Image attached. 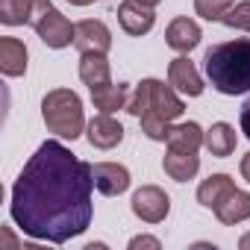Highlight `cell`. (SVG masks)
Here are the masks:
<instances>
[{"instance_id": "1", "label": "cell", "mask_w": 250, "mask_h": 250, "mask_svg": "<svg viewBox=\"0 0 250 250\" xmlns=\"http://www.w3.org/2000/svg\"><path fill=\"white\" fill-rule=\"evenodd\" d=\"M91 165L77 159L62 142L47 139L12 186L9 218L30 238L68 244L91 224Z\"/></svg>"}, {"instance_id": "2", "label": "cell", "mask_w": 250, "mask_h": 250, "mask_svg": "<svg viewBox=\"0 0 250 250\" xmlns=\"http://www.w3.org/2000/svg\"><path fill=\"white\" fill-rule=\"evenodd\" d=\"M206 80L215 91L235 97L250 91V39H229L212 44L203 56Z\"/></svg>"}, {"instance_id": "3", "label": "cell", "mask_w": 250, "mask_h": 250, "mask_svg": "<svg viewBox=\"0 0 250 250\" xmlns=\"http://www.w3.org/2000/svg\"><path fill=\"white\" fill-rule=\"evenodd\" d=\"M127 112L133 118H159V121L171 124V121H177L186 112V103H183V97L177 94V88L171 83L165 85L162 80L147 77V80H142L133 88Z\"/></svg>"}, {"instance_id": "4", "label": "cell", "mask_w": 250, "mask_h": 250, "mask_svg": "<svg viewBox=\"0 0 250 250\" xmlns=\"http://www.w3.org/2000/svg\"><path fill=\"white\" fill-rule=\"evenodd\" d=\"M42 118L47 124V130L59 139H80L88 127V121H85V112H83V100L77 91L71 88H53L44 94L42 100Z\"/></svg>"}, {"instance_id": "5", "label": "cell", "mask_w": 250, "mask_h": 250, "mask_svg": "<svg viewBox=\"0 0 250 250\" xmlns=\"http://www.w3.org/2000/svg\"><path fill=\"white\" fill-rule=\"evenodd\" d=\"M130 209L145 224H162L168 218V212H171V197L159 186H142V188L133 191Z\"/></svg>"}, {"instance_id": "6", "label": "cell", "mask_w": 250, "mask_h": 250, "mask_svg": "<svg viewBox=\"0 0 250 250\" xmlns=\"http://www.w3.org/2000/svg\"><path fill=\"white\" fill-rule=\"evenodd\" d=\"M36 36H39L47 47L62 50V47H71V44H74V24H71L56 6H50V9L42 15V21L36 24Z\"/></svg>"}, {"instance_id": "7", "label": "cell", "mask_w": 250, "mask_h": 250, "mask_svg": "<svg viewBox=\"0 0 250 250\" xmlns=\"http://www.w3.org/2000/svg\"><path fill=\"white\" fill-rule=\"evenodd\" d=\"M50 6V0H0V21L6 27H36Z\"/></svg>"}, {"instance_id": "8", "label": "cell", "mask_w": 250, "mask_h": 250, "mask_svg": "<svg viewBox=\"0 0 250 250\" xmlns=\"http://www.w3.org/2000/svg\"><path fill=\"white\" fill-rule=\"evenodd\" d=\"M74 47L80 53H109L112 50V33L103 21L85 18L74 24Z\"/></svg>"}, {"instance_id": "9", "label": "cell", "mask_w": 250, "mask_h": 250, "mask_svg": "<svg viewBox=\"0 0 250 250\" xmlns=\"http://www.w3.org/2000/svg\"><path fill=\"white\" fill-rule=\"evenodd\" d=\"M91 180H94V188L106 197H118L130 188V171L127 165H118V162H97L91 165Z\"/></svg>"}, {"instance_id": "10", "label": "cell", "mask_w": 250, "mask_h": 250, "mask_svg": "<svg viewBox=\"0 0 250 250\" xmlns=\"http://www.w3.org/2000/svg\"><path fill=\"white\" fill-rule=\"evenodd\" d=\"M118 24L127 36H147L156 24L153 6H145L139 0H124L118 6Z\"/></svg>"}, {"instance_id": "11", "label": "cell", "mask_w": 250, "mask_h": 250, "mask_svg": "<svg viewBox=\"0 0 250 250\" xmlns=\"http://www.w3.org/2000/svg\"><path fill=\"white\" fill-rule=\"evenodd\" d=\"M168 83L180 91V94H186V97H200L203 94V77H200V71L194 68V62L183 53V56H177V59H171V65H168Z\"/></svg>"}, {"instance_id": "12", "label": "cell", "mask_w": 250, "mask_h": 250, "mask_svg": "<svg viewBox=\"0 0 250 250\" xmlns=\"http://www.w3.org/2000/svg\"><path fill=\"white\" fill-rule=\"evenodd\" d=\"M85 136L91 142V147L97 150H112L124 142V127H121V121H115L112 115L100 112L88 121V127H85Z\"/></svg>"}, {"instance_id": "13", "label": "cell", "mask_w": 250, "mask_h": 250, "mask_svg": "<svg viewBox=\"0 0 250 250\" xmlns=\"http://www.w3.org/2000/svg\"><path fill=\"white\" fill-rule=\"evenodd\" d=\"M30 62V50L15 36H0V71L3 77H24Z\"/></svg>"}, {"instance_id": "14", "label": "cell", "mask_w": 250, "mask_h": 250, "mask_svg": "<svg viewBox=\"0 0 250 250\" xmlns=\"http://www.w3.org/2000/svg\"><path fill=\"white\" fill-rule=\"evenodd\" d=\"M200 39H203V33H200L197 21H191V18H174L165 30V44L177 53H191L200 44Z\"/></svg>"}, {"instance_id": "15", "label": "cell", "mask_w": 250, "mask_h": 250, "mask_svg": "<svg viewBox=\"0 0 250 250\" xmlns=\"http://www.w3.org/2000/svg\"><path fill=\"white\" fill-rule=\"evenodd\" d=\"M88 91H91L94 109H100L106 115H115L121 109H127L130 94H133V88L127 83H106V85H97V88H88Z\"/></svg>"}, {"instance_id": "16", "label": "cell", "mask_w": 250, "mask_h": 250, "mask_svg": "<svg viewBox=\"0 0 250 250\" xmlns=\"http://www.w3.org/2000/svg\"><path fill=\"white\" fill-rule=\"evenodd\" d=\"M235 145H238V136H235V127L227 121H218L203 133V147L215 156V159H227L235 153Z\"/></svg>"}, {"instance_id": "17", "label": "cell", "mask_w": 250, "mask_h": 250, "mask_svg": "<svg viewBox=\"0 0 250 250\" xmlns=\"http://www.w3.org/2000/svg\"><path fill=\"white\" fill-rule=\"evenodd\" d=\"M215 218L221 221V224H227V227H235V224H241V221H247L250 218V194L247 191H241V188H232L215 209Z\"/></svg>"}, {"instance_id": "18", "label": "cell", "mask_w": 250, "mask_h": 250, "mask_svg": "<svg viewBox=\"0 0 250 250\" xmlns=\"http://www.w3.org/2000/svg\"><path fill=\"white\" fill-rule=\"evenodd\" d=\"M168 150H186V153H197L203 147V127L197 121H183V124H171V133L165 139Z\"/></svg>"}, {"instance_id": "19", "label": "cell", "mask_w": 250, "mask_h": 250, "mask_svg": "<svg viewBox=\"0 0 250 250\" xmlns=\"http://www.w3.org/2000/svg\"><path fill=\"white\" fill-rule=\"evenodd\" d=\"M162 168H165V174L174 183H188L200 171V156L197 153H186V150H168L165 159H162Z\"/></svg>"}, {"instance_id": "20", "label": "cell", "mask_w": 250, "mask_h": 250, "mask_svg": "<svg viewBox=\"0 0 250 250\" xmlns=\"http://www.w3.org/2000/svg\"><path fill=\"white\" fill-rule=\"evenodd\" d=\"M80 80L88 88L112 83V68H109L106 53H80Z\"/></svg>"}, {"instance_id": "21", "label": "cell", "mask_w": 250, "mask_h": 250, "mask_svg": "<svg viewBox=\"0 0 250 250\" xmlns=\"http://www.w3.org/2000/svg\"><path fill=\"white\" fill-rule=\"evenodd\" d=\"M232 188H235V183H232L229 174H209V177L197 186V203L206 206V209H215Z\"/></svg>"}, {"instance_id": "22", "label": "cell", "mask_w": 250, "mask_h": 250, "mask_svg": "<svg viewBox=\"0 0 250 250\" xmlns=\"http://www.w3.org/2000/svg\"><path fill=\"white\" fill-rule=\"evenodd\" d=\"M221 24L229 27V30H238V33H250V0H238V3H232L221 15Z\"/></svg>"}, {"instance_id": "23", "label": "cell", "mask_w": 250, "mask_h": 250, "mask_svg": "<svg viewBox=\"0 0 250 250\" xmlns=\"http://www.w3.org/2000/svg\"><path fill=\"white\" fill-rule=\"evenodd\" d=\"M232 6V0H194V12L203 21H221V15Z\"/></svg>"}, {"instance_id": "24", "label": "cell", "mask_w": 250, "mask_h": 250, "mask_svg": "<svg viewBox=\"0 0 250 250\" xmlns=\"http://www.w3.org/2000/svg\"><path fill=\"white\" fill-rule=\"evenodd\" d=\"M130 250H139V247H150V250H159L162 247V241L159 238H153V235H136V238H130V244H127Z\"/></svg>"}, {"instance_id": "25", "label": "cell", "mask_w": 250, "mask_h": 250, "mask_svg": "<svg viewBox=\"0 0 250 250\" xmlns=\"http://www.w3.org/2000/svg\"><path fill=\"white\" fill-rule=\"evenodd\" d=\"M238 127H241V133L250 139V97L244 100V106H241V115H238Z\"/></svg>"}, {"instance_id": "26", "label": "cell", "mask_w": 250, "mask_h": 250, "mask_svg": "<svg viewBox=\"0 0 250 250\" xmlns=\"http://www.w3.org/2000/svg\"><path fill=\"white\" fill-rule=\"evenodd\" d=\"M238 171H241V180H244V183H250V150L241 156V165H238Z\"/></svg>"}, {"instance_id": "27", "label": "cell", "mask_w": 250, "mask_h": 250, "mask_svg": "<svg viewBox=\"0 0 250 250\" xmlns=\"http://www.w3.org/2000/svg\"><path fill=\"white\" fill-rule=\"evenodd\" d=\"M238 247H241V250H250V232H244V235L238 238Z\"/></svg>"}, {"instance_id": "28", "label": "cell", "mask_w": 250, "mask_h": 250, "mask_svg": "<svg viewBox=\"0 0 250 250\" xmlns=\"http://www.w3.org/2000/svg\"><path fill=\"white\" fill-rule=\"evenodd\" d=\"M71 6H91V3H100V0H68Z\"/></svg>"}, {"instance_id": "29", "label": "cell", "mask_w": 250, "mask_h": 250, "mask_svg": "<svg viewBox=\"0 0 250 250\" xmlns=\"http://www.w3.org/2000/svg\"><path fill=\"white\" fill-rule=\"evenodd\" d=\"M139 3H145V6H153V9H156V6L162 3V0H139Z\"/></svg>"}]
</instances>
